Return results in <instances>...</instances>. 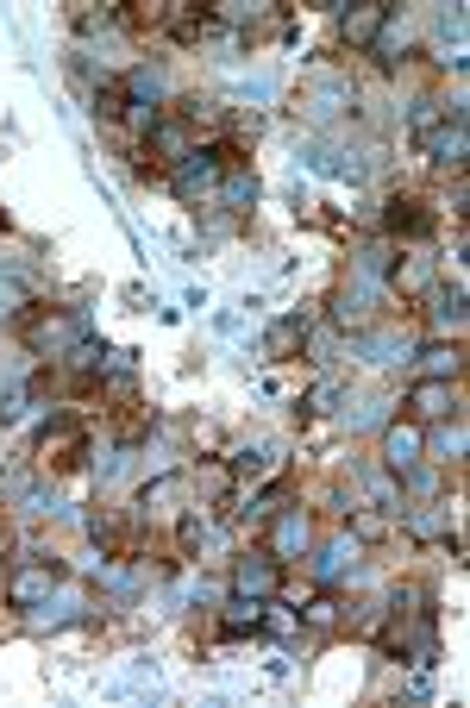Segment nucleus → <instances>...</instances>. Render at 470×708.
<instances>
[{
    "mask_svg": "<svg viewBox=\"0 0 470 708\" xmlns=\"http://www.w3.org/2000/svg\"><path fill=\"white\" fill-rule=\"evenodd\" d=\"M51 583H57V564H38V571H26V577H13V589H7V602H13V608H32L38 596H51Z\"/></svg>",
    "mask_w": 470,
    "mask_h": 708,
    "instance_id": "2",
    "label": "nucleus"
},
{
    "mask_svg": "<svg viewBox=\"0 0 470 708\" xmlns=\"http://www.w3.org/2000/svg\"><path fill=\"white\" fill-rule=\"evenodd\" d=\"M408 414H414V420H439V414H445V389H439V383H420V389L408 395Z\"/></svg>",
    "mask_w": 470,
    "mask_h": 708,
    "instance_id": "7",
    "label": "nucleus"
},
{
    "mask_svg": "<svg viewBox=\"0 0 470 708\" xmlns=\"http://www.w3.org/2000/svg\"><path fill=\"white\" fill-rule=\"evenodd\" d=\"M414 452H420V433H414V427H408V433L395 427V433H389V464L402 470V464H414Z\"/></svg>",
    "mask_w": 470,
    "mask_h": 708,
    "instance_id": "8",
    "label": "nucleus"
},
{
    "mask_svg": "<svg viewBox=\"0 0 470 708\" xmlns=\"http://www.w3.org/2000/svg\"><path fill=\"white\" fill-rule=\"evenodd\" d=\"M301 345H308V320H301V314L276 320V326H270V339H264L270 358H289V351H301Z\"/></svg>",
    "mask_w": 470,
    "mask_h": 708,
    "instance_id": "3",
    "label": "nucleus"
},
{
    "mask_svg": "<svg viewBox=\"0 0 470 708\" xmlns=\"http://www.w3.org/2000/svg\"><path fill=\"white\" fill-rule=\"evenodd\" d=\"M389 232H433V214L420 201H395L389 207Z\"/></svg>",
    "mask_w": 470,
    "mask_h": 708,
    "instance_id": "5",
    "label": "nucleus"
},
{
    "mask_svg": "<svg viewBox=\"0 0 470 708\" xmlns=\"http://www.w3.org/2000/svg\"><path fill=\"white\" fill-rule=\"evenodd\" d=\"M282 583V571H276V564H239V589H245V596H270V589Z\"/></svg>",
    "mask_w": 470,
    "mask_h": 708,
    "instance_id": "6",
    "label": "nucleus"
},
{
    "mask_svg": "<svg viewBox=\"0 0 470 708\" xmlns=\"http://www.w3.org/2000/svg\"><path fill=\"white\" fill-rule=\"evenodd\" d=\"M0 232H7V214H0Z\"/></svg>",
    "mask_w": 470,
    "mask_h": 708,
    "instance_id": "10",
    "label": "nucleus"
},
{
    "mask_svg": "<svg viewBox=\"0 0 470 708\" xmlns=\"http://www.w3.org/2000/svg\"><path fill=\"white\" fill-rule=\"evenodd\" d=\"M82 452H88V439H82V427H76V420H57V427L44 433V464H57V470H76V464H82Z\"/></svg>",
    "mask_w": 470,
    "mask_h": 708,
    "instance_id": "1",
    "label": "nucleus"
},
{
    "mask_svg": "<svg viewBox=\"0 0 470 708\" xmlns=\"http://www.w3.org/2000/svg\"><path fill=\"white\" fill-rule=\"evenodd\" d=\"M383 26H389V7L376 0V7H358V13L345 19V38H351V44H370V38L383 32Z\"/></svg>",
    "mask_w": 470,
    "mask_h": 708,
    "instance_id": "4",
    "label": "nucleus"
},
{
    "mask_svg": "<svg viewBox=\"0 0 470 708\" xmlns=\"http://www.w3.org/2000/svg\"><path fill=\"white\" fill-rule=\"evenodd\" d=\"M333 615H339V602H333V596H320V602L308 608V621H320V627H326V621H333Z\"/></svg>",
    "mask_w": 470,
    "mask_h": 708,
    "instance_id": "9",
    "label": "nucleus"
}]
</instances>
